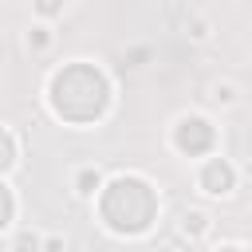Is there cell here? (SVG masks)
<instances>
[{
  "instance_id": "6da1fadb",
  "label": "cell",
  "mask_w": 252,
  "mask_h": 252,
  "mask_svg": "<svg viewBox=\"0 0 252 252\" xmlns=\"http://www.w3.org/2000/svg\"><path fill=\"white\" fill-rule=\"evenodd\" d=\"M228 181H232V173H228V165H220V161H213V165L205 169V185H209V193H224V189H228Z\"/></svg>"
},
{
  "instance_id": "7a4b0ae2",
  "label": "cell",
  "mask_w": 252,
  "mask_h": 252,
  "mask_svg": "<svg viewBox=\"0 0 252 252\" xmlns=\"http://www.w3.org/2000/svg\"><path fill=\"white\" fill-rule=\"evenodd\" d=\"M39 8L43 12H55V0H39Z\"/></svg>"
}]
</instances>
